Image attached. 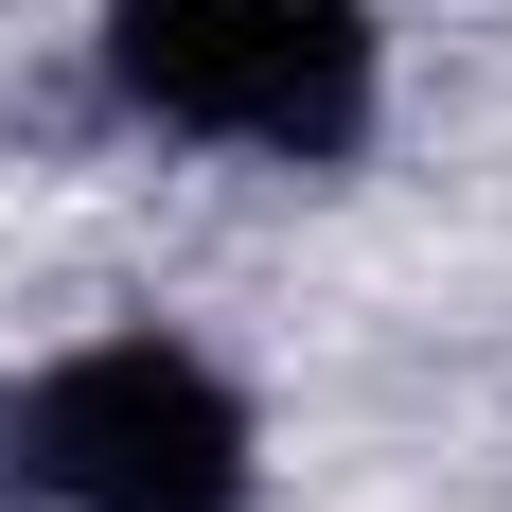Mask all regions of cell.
<instances>
[{
	"mask_svg": "<svg viewBox=\"0 0 512 512\" xmlns=\"http://www.w3.org/2000/svg\"><path fill=\"white\" fill-rule=\"evenodd\" d=\"M106 89L159 142L336 177L389 106V36H371V0H106Z\"/></svg>",
	"mask_w": 512,
	"mask_h": 512,
	"instance_id": "1",
	"label": "cell"
},
{
	"mask_svg": "<svg viewBox=\"0 0 512 512\" xmlns=\"http://www.w3.org/2000/svg\"><path fill=\"white\" fill-rule=\"evenodd\" d=\"M0 460L53 512H265V424L248 389L177 336H89L0 407Z\"/></svg>",
	"mask_w": 512,
	"mask_h": 512,
	"instance_id": "2",
	"label": "cell"
}]
</instances>
